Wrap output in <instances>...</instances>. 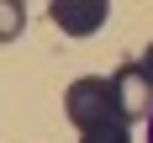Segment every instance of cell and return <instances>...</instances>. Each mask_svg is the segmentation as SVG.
<instances>
[{
  "mask_svg": "<svg viewBox=\"0 0 153 143\" xmlns=\"http://www.w3.org/2000/svg\"><path fill=\"white\" fill-rule=\"evenodd\" d=\"M148 143H153V122H148Z\"/></svg>",
  "mask_w": 153,
  "mask_h": 143,
  "instance_id": "5b68a950",
  "label": "cell"
},
{
  "mask_svg": "<svg viewBox=\"0 0 153 143\" xmlns=\"http://www.w3.org/2000/svg\"><path fill=\"white\" fill-rule=\"evenodd\" d=\"M53 27L58 32H69V37H90V32H100L106 27V16H111V5L106 0H53Z\"/></svg>",
  "mask_w": 153,
  "mask_h": 143,
  "instance_id": "3957f363",
  "label": "cell"
},
{
  "mask_svg": "<svg viewBox=\"0 0 153 143\" xmlns=\"http://www.w3.org/2000/svg\"><path fill=\"white\" fill-rule=\"evenodd\" d=\"M143 64H148V74H153V43H148V53H143Z\"/></svg>",
  "mask_w": 153,
  "mask_h": 143,
  "instance_id": "277c9868",
  "label": "cell"
},
{
  "mask_svg": "<svg viewBox=\"0 0 153 143\" xmlns=\"http://www.w3.org/2000/svg\"><path fill=\"white\" fill-rule=\"evenodd\" d=\"M111 85H116V101H122L127 122H153V74H148L143 58H127L111 74Z\"/></svg>",
  "mask_w": 153,
  "mask_h": 143,
  "instance_id": "7a4b0ae2",
  "label": "cell"
},
{
  "mask_svg": "<svg viewBox=\"0 0 153 143\" xmlns=\"http://www.w3.org/2000/svg\"><path fill=\"white\" fill-rule=\"evenodd\" d=\"M63 111H69V122L79 127V138H85V133H95V127L127 122V117H122V101H116V85H111L106 74L74 79V85L63 90Z\"/></svg>",
  "mask_w": 153,
  "mask_h": 143,
  "instance_id": "6da1fadb",
  "label": "cell"
}]
</instances>
